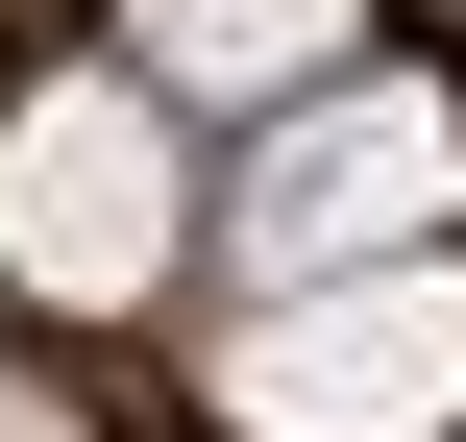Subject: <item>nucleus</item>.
Instances as JSON below:
<instances>
[{"instance_id":"1","label":"nucleus","mask_w":466,"mask_h":442,"mask_svg":"<svg viewBox=\"0 0 466 442\" xmlns=\"http://www.w3.org/2000/svg\"><path fill=\"white\" fill-rule=\"evenodd\" d=\"M466 221V98L442 74H295L270 123H246V197H221V246H246V295H295V271H369V246H442Z\"/></svg>"},{"instance_id":"2","label":"nucleus","mask_w":466,"mask_h":442,"mask_svg":"<svg viewBox=\"0 0 466 442\" xmlns=\"http://www.w3.org/2000/svg\"><path fill=\"white\" fill-rule=\"evenodd\" d=\"M221 418H246V442H442L466 418V246H369V271L246 295Z\"/></svg>"},{"instance_id":"3","label":"nucleus","mask_w":466,"mask_h":442,"mask_svg":"<svg viewBox=\"0 0 466 442\" xmlns=\"http://www.w3.org/2000/svg\"><path fill=\"white\" fill-rule=\"evenodd\" d=\"M172 246H197V197H172V98H147V74H25V98H0V271L74 295V320H123Z\"/></svg>"},{"instance_id":"4","label":"nucleus","mask_w":466,"mask_h":442,"mask_svg":"<svg viewBox=\"0 0 466 442\" xmlns=\"http://www.w3.org/2000/svg\"><path fill=\"white\" fill-rule=\"evenodd\" d=\"M344 49H369V0H123V74L147 98H246V123L295 74H344Z\"/></svg>"},{"instance_id":"5","label":"nucleus","mask_w":466,"mask_h":442,"mask_svg":"<svg viewBox=\"0 0 466 442\" xmlns=\"http://www.w3.org/2000/svg\"><path fill=\"white\" fill-rule=\"evenodd\" d=\"M0 442H74V418H49V394H0Z\"/></svg>"}]
</instances>
